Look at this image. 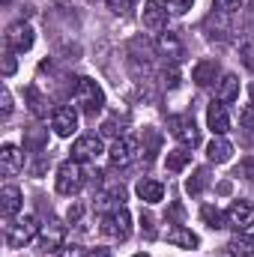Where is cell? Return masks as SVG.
Listing matches in <instances>:
<instances>
[{
  "instance_id": "6da1fadb",
  "label": "cell",
  "mask_w": 254,
  "mask_h": 257,
  "mask_svg": "<svg viewBox=\"0 0 254 257\" xmlns=\"http://www.w3.org/2000/svg\"><path fill=\"white\" fill-rule=\"evenodd\" d=\"M75 105L81 108L84 117L96 120V114H102L105 108V90L93 78H75Z\"/></svg>"
},
{
  "instance_id": "7a4b0ae2",
  "label": "cell",
  "mask_w": 254,
  "mask_h": 257,
  "mask_svg": "<svg viewBox=\"0 0 254 257\" xmlns=\"http://www.w3.org/2000/svg\"><path fill=\"white\" fill-rule=\"evenodd\" d=\"M39 227H42V224H39L33 215H24V218L9 221V224H6V245H9V248H24L30 239L39 236Z\"/></svg>"
},
{
  "instance_id": "3957f363",
  "label": "cell",
  "mask_w": 254,
  "mask_h": 257,
  "mask_svg": "<svg viewBox=\"0 0 254 257\" xmlns=\"http://www.w3.org/2000/svg\"><path fill=\"white\" fill-rule=\"evenodd\" d=\"M108 239H117V242H126L132 236V215H129L126 206L114 209V212H105L102 215V227H99Z\"/></svg>"
},
{
  "instance_id": "277c9868",
  "label": "cell",
  "mask_w": 254,
  "mask_h": 257,
  "mask_svg": "<svg viewBox=\"0 0 254 257\" xmlns=\"http://www.w3.org/2000/svg\"><path fill=\"white\" fill-rule=\"evenodd\" d=\"M84 183H87V174H84V168H81V162H75V159H66L63 165L57 168V192L60 194H75L84 189Z\"/></svg>"
},
{
  "instance_id": "5b68a950",
  "label": "cell",
  "mask_w": 254,
  "mask_h": 257,
  "mask_svg": "<svg viewBox=\"0 0 254 257\" xmlns=\"http://www.w3.org/2000/svg\"><path fill=\"white\" fill-rule=\"evenodd\" d=\"M33 42H36V33H33V27H30L27 21L9 24V30H6V48H9V51L24 54V51L33 48Z\"/></svg>"
},
{
  "instance_id": "8992f818",
  "label": "cell",
  "mask_w": 254,
  "mask_h": 257,
  "mask_svg": "<svg viewBox=\"0 0 254 257\" xmlns=\"http://www.w3.org/2000/svg\"><path fill=\"white\" fill-rule=\"evenodd\" d=\"M168 126H171V135H174L183 147H197V141H200V128H197V123H194L191 114H177V117H171Z\"/></svg>"
},
{
  "instance_id": "52a82bcc",
  "label": "cell",
  "mask_w": 254,
  "mask_h": 257,
  "mask_svg": "<svg viewBox=\"0 0 254 257\" xmlns=\"http://www.w3.org/2000/svg\"><path fill=\"white\" fill-rule=\"evenodd\" d=\"M108 156H111V162H114L117 168H126V165H132V162H138V156H141V144H138V138L123 135V138H117V141L111 144Z\"/></svg>"
},
{
  "instance_id": "ba28073f",
  "label": "cell",
  "mask_w": 254,
  "mask_h": 257,
  "mask_svg": "<svg viewBox=\"0 0 254 257\" xmlns=\"http://www.w3.org/2000/svg\"><path fill=\"white\" fill-rule=\"evenodd\" d=\"M102 153H105V144H102L99 135H81L72 144V159L75 162H96Z\"/></svg>"
},
{
  "instance_id": "9c48e42d",
  "label": "cell",
  "mask_w": 254,
  "mask_h": 257,
  "mask_svg": "<svg viewBox=\"0 0 254 257\" xmlns=\"http://www.w3.org/2000/svg\"><path fill=\"white\" fill-rule=\"evenodd\" d=\"M51 128H54L57 138H72V135L78 132V111H75V105H60V108H54V114H51Z\"/></svg>"
},
{
  "instance_id": "30bf717a",
  "label": "cell",
  "mask_w": 254,
  "mask_h": 257,
  "mask_svg": "<svg viewBox=\"0 0 254 257\" xmlns=\"http://www.w3.org/2000/svg\"><path fill=\"white\" fill-rule=\"evenodd\" d=\"M224 218H227V227H233V230H248L254 224V206L248 200H233V203L227 206Z\"/></svg>"
},
{
  "instance_id": "8fae6325",
  "label": "cell",
  "mask_w": 254,
  "mask_h": 257,
  "mask_svg": "<svg viewBox=\"0 0 254 257\" xmlns=\"http://www.w3.org/2000/svg\"><path fill=\"white\" fill-rule=\"evenodd\" d=\"M141 24L150 30V33H159L168 27V9L159 3V0H147L144 9H141Z\"/></svg>"
},
{
  "instance_id": "7c38bea8",
  "label": "cell",
  "mask_w": 254,
  "mask_h": 257,
  "mask_svg": "<svg viewBox=\"0 0 254 257\" xmlns=\"http://www.w3.org/2000/svg\"><path fill=\"white\" fill-rule=\"evenodd\" d=\"M39 245H42L45 251H60V248H63V224H60L57 218L48 215V221H45L42 230H39Z\"/></svg>"
},
{
  "instance_id": "4fadbf2b",
  "label": "cell",
  "mask_w": 254,
  "mask_h": 257,
  "mask_svg": "<svg viewBox=\"0 0 254 257\" xmlns=\"http://www.w3.org/2000/svg\"><path fill=\"white\" fill-rule=\"evenodd\" d=\"M123 200H126V189L123 186H108L105 192L96 194V200H93V206L105 215V212H114V209H120L123 206Z\"/></svg>"
},
{
  "instance_id": "5bb4252c",
  "label": "cell",
  "mask_w": 254,
  "mask_h": 257,
  "mask_svg": "<svg viewBox=\"0 0 254 257\" xmlns=\"http://www.w3.org/2000/svg\"><path fill=\"white\" fill-rule=\"evenodd\" d=\"M21 206H24L21 189L12 186V183H6V186L0 189V209H3V215H6V218H15V215L21 212Z\"/></svg>"
},
{
  "instance_id": "9a60e30c",
  "label": "cell",
  "mask_w": 254,
  "mask_h": 257,
  "mask_svg": "<svg viewBox=\"0 0 254 257\" xmlns=\"http://www.w3.org/2000/svg\"><path fill=\"white\" fill-rule=\"evenodd\" d=\"M156 48H159V54L168 60L171 66H177L180 60H183V42H180V36L177 33H162L159 36V42H156Z\"/></svg>"
},
{
  "instance_id": "2e32d148",
  "label": "cell",
  "mask_w": 254,
  "mask_h": 257,
  "mask_svg": "<svg viewBox=\"0 0 254 257\" xmlns=\"http://www.w3.org/2000/svg\"><path fill=\"white\" fill-rule=\"evenodd\" d=\"M0 168H3L6 177H15L24 168V153L15 144H3V150H0Z\"/></svg>"
},
{
  "instance_id": "e0dca14e",
  "label": "cell",
  "mask_w": 254,
  "mask_h": 257,
  "mask_svg": "<svg viewBox=\"0 0 254 257\" xmlns=\"http://www.w3.org/2000/svg\"><path fill=\"white\" fill-rule=\"evenodd\" d=\"M218 60H200V63L191 69V81L197 84V87H209V84H218L215 78H218Z\"/></svg>"
},
{
  "instance_id": "ac0fdd59",
  "label": "cell",
  "mask_w": 254,
  "mask_h": 257,
  "mask_svg": "<svg viewBox=\"0 0 254 257\" xmlns=\"http://www.w3.org/2000/svg\"><path fill=\"white\" fill-rule=\"evenodd\" d=\"M206 123L212 128V135H224V132L230 128V117H227L224 102H212V105L206 108Z\"/></svg>"
},
{
  "instance_id": "d6986e66",
  "label": "cell",
  "mask_w": 254,
  "mask_h": 257,
  "mask_svg": "<svg viewBox=\"0 0 254 257\" xmlns=\"http://www.w3.org/2000/svg\"><path fill=\"white\" fill-rule=\"evenodd\" d=\"M215 99L224 102V105L236 102V99H239V78H236V75H221L218 84H215Z\"/></svg>"
},
{
  "instance_id": "ffe728a7",
  "label": "cell",
  "mask_w": 254,
  "mask_h": 257,
  "mask_svg": "<svg viewBox=\"0 0 254 257\" xmlns=\"http://www.w3.org/2000/svg\"><path fill=\"white\" fill-rule=\"evenodd\" d=\"M206 156H209V162L224 165V162H230V156H233V144L224 141V135H215V138L209 141V147H206Z\"/></svg>"
},
{
  "instance_id": "44dd1931",
  "label": "cell",
  "mask_w": 254,
  "mask_h": 257,
  "mask_svg": "<svg viewBox=\"0 0 254 257\" xmlns=\"http://www.w3.org/2000/svg\"><path fill=\"white\" fill-rule=\"evenodd\" d=\"M27 108H30V114H33L36 120H42V117L54 114V108H51V99H48V96H42L36 87H30V90H27Z\"/></svg>"
},
{
  "instance_id": "7402d4cb",
  "label": "cell",
  "mask_w": 254,
  "mask_h": 257,
  "mask_svg": "<svg viewBox=\"0 0 254 257\" xmlns=\"http://www.w3.org/2000/svg\"><path fill=\"white\" fill-rule=\"evenodd\" d=\"M168 242H171V245H177V248H197V245H200L197 233H191L189 227H183V224L168 227Z\"/></svg>"
},
{
  "instance_id": "603a6c76",
  "label": "cell",
  "mask_w": 254,
  "mask_h": 257,
  "mask_svg": "<svg viewBox=\"0 0 254 257\" xmlns=\"http://www.w3.org/2000/svg\"><path fill=\"white\" fill-rule=\"evenodd\" d=\"M227 251L233 257H254V236L245 230H236V236L227 242Z\"/></svg>"
},
{
  "instance_id": "cb8c5ba5",
  "label": "cell",
  "mask_w": 254,
  "mask_h": 257,
  "mask_svg": "<svg viewBox=\"0 0 254 257\" xmlns=\"http://www.w3.org/2000/svg\"><path fill=\"white\" fill-rule=\"evenodd\" d=\"M135 192H138L141 200H147V203H162L165 200V186L159 180H141Z\"/></svg>"
},
{
  "instance_id": "d4e9b609",
  "label": "cell",
  "mask_w": 254,
  "mask_h": 257,
  "mask_svg": "<svg viewBox=\"0 0 254 257\" xmlns=\"http://www.w3.org/2000/svg\"><path fill=\"white\" fill-rule=\"evenodd\" d=\"M45 144H48V128H42V126L24 128V150H30V153H42Z\"/></svg>"
},
{
  "instance_id": "484cf974",
  "label": "cell",
  "mask_w": 254,
  "mask_h": 257,
  "mask_svg": "<svg viewBox=\"0 0 254 257\" xmlns=\"http://www.w3.org/2000/svg\"><path fill=\"white\" fill-rule=\"evenodd\" d=\"M189 162H191V153L186 150V147H180V150H171V153H168V171H174V174H180Z\"/></svg>"
},
{
  "instance_id": "4316f807",
  "label": "cell",
  "mask_w": 254,
  "mask_h": 257,
  "mask_svg": "<svg viewBox=\"0 0 254 257\" xmlns=\"http://www.w3.org/2000/svg\"><path fill=\"white\" fill-rule=\"evenodd\" d=\"M206 186H209V171H206V168H197L194 177H189V183H186L189 194H200Z\"/></svg>"
},
{
  "instance_id": "83f0119b",
  "label": "cell",
  "mask_w": 254,
  "mask_h": 257,
  "mask_svg": "<svg viewBox=\"0 0 254 257\" xmlns=\"http://www.w3.org/2000/svg\"><path fill=\"white\" fill-rule=\"evenodd\" d=\"M200 215H203V221H206L212 230H218V227H227V218H224V215H221L215 206H203V209H200Z\"/></svg>"
},
{
  "instance_id": "f1b7e54d",
  "label": "cell",
  "mask_w": 254,
  "mask_h": 257,
  "mask_svg": "<svg viewBox=\"0 0 254 257\" xmlns=\"http://www.w3.org/2000/svg\"><path fill=\"white\" fill-rule=\"evenodd\" d=\"M212 3H215V9H218L221 15H233V12L242 9V0H212Z\"/></svg>"
},
{
  "instance_id": "f546056e",
  "label": "cell",
  "mask_w": 254,
  "mask_h": 257,
  "mask_svg": "<svg viewBox=\"0 0 254 257\" xmlns=\"http://www.w3.org/2000/svg\"><path fill=\"white\" fill-rule=\"evenodd\" d=\"M191 3H194V0H165V9L174 12V15H186L191 9Z\"/></svg>"
},
{
  "instance_id": "4dcf8cb0",
  "label": "cell",
  "mask_w": 254,
  "mask_h": 257,
  "mask_svg": "<svg viewBox=\"0 0 254 257\" xmlns=\"http://www.w3.org/2000/svg\"><path fill=\"white\" fill-rule=\"evenodd\" d=\"M239 128H245V132L254 128V105H242V111H239Z\"/></svg>"
},
{
  "instance_id": "1f68e13d",
  "label": "cell",
  "mask_w": 254,
  "mask_h": 257,
  "mask_svg": "<svg viewBox=\"0 0 254 257\" xmlns=\"http://www.w3.org/2000/svg\"><path fill=\"white\" fill-rule=\"evenodd\" d=\"M135 3L138 0H108V6H111V12H117V15H126L135 9Z\"/></svg>"
},
{
  "instance_id": "d6a6232c",
  "label": "cell",
  "mask_w": 254,
  "mask_h": 257,
  "mask_svg": "<svg viewBox=\"0 0 254 257\" xmlns=\"http://www.w3.org/2000/svg\"><path fill=\"white\" fill-rule=\"evenodd\" d=\"M57 257H87V248L72 242V245H63V248L57 251Z\"/></svg>"
},
{
  "instance_id": "836d02e7",
  "label": "cell",
  "mask_w": 254,
  "mask_h": 257,
  "mask_svg": "<svg viewBox=\"0 0 254 257\" xmlns=\"http://www.w3.org/2000/svg\"><path fill=\"white\" fill-rule=\"evenodd\" d=\"M3 75H6V78L15 75V51H9V48H6V54H3Z\"/></svg>"
},
{
  "instance_id": "e575fe53",
  "label": "cell",
  "mask_w": 254,
  "mask_h": 257,
  "mask_svg": "<svg viewBox=\"0 0 254 257\" xmlns=\"http://www.w3.org/2000/svg\"><path fill=\"white\" fill-rule=\"evenodd\" d=\"M0 102H3V105H0V111H3V120H6V117L12 114V93H9L6 87H3V93H0Z\"/></svg>"
},
{
  "instance_id": "d590c367",
  "label": "cell",
  "mask_w": 254,
  "mask_h": 257,
  "mask_svg": "<svg viewBox=\"0 0 254 257\" xmlns=\"http://www.w3.org/2000/svg\"><path fill=\"white\" fill-rule=\"evenodd\" d=\"M236 177H245V180H254V159H245L236 171Z\"/></svg>"
},
{
  "instance_id": "8d00e7d4",
  "label": "cell",
  "mask_w": 254,
  "mask_h": 257,
  "mask_svg": "<svg viewBox=\"0 0 254 257\" xmlns=\"http://www.w3.org/2000/svg\"><path fill=\"white\" fill-rule=\"evenodd\" d=\"M81 212H84V206H81V203H72V206H69V212H66V218L75 224V221H81Z\"/></svg>"
},
{
  "instance_id": "74e56055",
  "label": "cell",
  "mask_w": 254,
  "mask_h": 257,
  "mask_svg": "<svg viewBox=\"0 0 254 257\" xmlns=\"http://www.w3.org/2000/svg\"><path fill=\"white\" fill-rule=\"evenodd\" d=\"M141 224H144V227H141V230H144V236H147V239H153V236H156V227H153V218H150V215H144V221H141Z\"/></svg>"
},
{
  "instance_id": "f35d334b",
  "label": "cell",
  "mask_w": 254,
  "mask_h": 257,
  "mask_svg": "<svg viewBox=\"0 0 254 257\" xmlns=\"http://www.w3.org/2000/svg\"><path fill=\"white\" fill-rule=\"evenodd\" d=\"M102 135H117V120H105V126H102Z\"/></svg>"
},
{
  "instance_id": "ab89813d",
  "label": "cell",
  "mask_w": 254,
  "mask_h": 257,
  "mask_svg": "<svg viewBox=\"0 0 254 257\" xmlns=\"http://www.w3.org/2000/svg\"><path fill=\"white\" fill-rule=\"evenodd\" d=\"M93 257H111V251H108V248H96V251H93Z\"/></svg>"
},
{
  "instance_id": "60d3db41",
  "label": "cell",
  "mask_w": 254,
  "mask_h": 257,
  "mask_svg": "<svg viewBox=\"0 0 254 257\" xmlns=\"http://www.w3.org/2000/svg\"><path fill=\"white\" fill-rule=\"evenodd\" d=\"M132 257H150V254H144V251H141V254H132Z\"/></svg>"
}]
</instances>
